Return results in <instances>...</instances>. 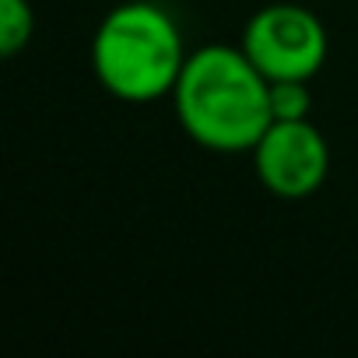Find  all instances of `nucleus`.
<instances>
[{
  "label": "nucleus",
  "instance_id": "nucleus-5",
  "mask_svg": "<svg viewBox=\"0 0 358 358\" xmlns=\"http://www.w3.org/2000/svg\"><path fill=\"white\" fill-rule=\"evenodd\" d=\"M36 11L29 0H0V53L15 57L32 43Z\"/></svg>",
  "mask_w": 358,
  "mask_h": 358
},
{
  "label": "nucleus",
  "instance_id": "nucleus-1",
  "mask_svg": "<svg viewBox=\"0 0 358 358\" xmlns=\"http://www.w3.org/2000/svg\"><path fill=\"white\" fill-rule=\"evenodd\" d=\"M179 127L211 151H253L271 116V81L243 46L208 43L187 57L172 88Z\"/></svg>",
  "mask_w": 358,
  "mask_h": 358
},
{
  "label": "nucleus",
  "instance_id": "nucleus-2",
  "mask_svg": "<svg viewBox=\"0 0 358 358\" xmlns=\"http://www.w3.org/2000/svg\"><path fill=\"white\" fill-rule=\"evenodd\" d=\"M187 57L183 32L172 15L148 0L113 8L92 39V71L99 85L123 102L172 95Z\"/></svg>",
  "mask_w": 358,
  "mask_h": 358
},
{
  "label": "nucleus",
  "instance_id": "nucleus-4",
  "mask_svg": "<svg viewBox=\"0 0 358 358\" xmlns=\"http://www.w3.org/2000/svg\"><path fill=\"white\" fill-rule=\"evenodd\" d=\"M250 155L264 190L281 201L313 197L330 172V148L313 120H274Z\"/></svg>",
  "mask_w": 358,
  "mask_h": 358
},
{
  "label": "nucleus",
  "instance_id": "nucleus-3",
  "mask_svg": "<svg viewBox=\"0 0 358 358\" xmlns=\"http://www.w3.org/2000/svg\"><path fill=\"white\" fill-rule=\"evenodd\" d=\"M239 46L267 81H313L327 60V29L302 4H267L246 22Z\"/></svg>",
  "mask_w": 358,
  "mask_h": 358
},
{
  "label": "nucleus",
  "instance_id": "nucleus-6",
  "mask_svg": "<svg viewBox=\"0 0 358 358\" xmlns=\"http://www.w3.org/2000/svg\"><path fill=\"white\" fill-rule=\"evenodd\" d=\"M309 109H313L309 81L302 78L271 81V116L274 120H309Z\"/></svg>",
  "mask_w": 358,
  "mask_h": 358
}]
</instances>
